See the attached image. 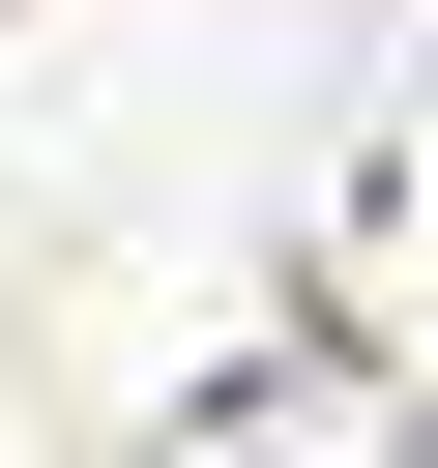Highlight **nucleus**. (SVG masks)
Masks as SVG:
<instances>
[{"mask_svg": "<svg viewBox=\"0 0 438 468\" xmlns=\"http://www.w3.org/2000/svg\"><path fill=\"white\" fill-rule=\"evenodd\" d=\"M409 468H438V439H409Z\"/></svg>", "mask_w": 438, "mask_h": 468, "instance_id": "f257e3e1", "label": "nucleus"}]
</instances>
